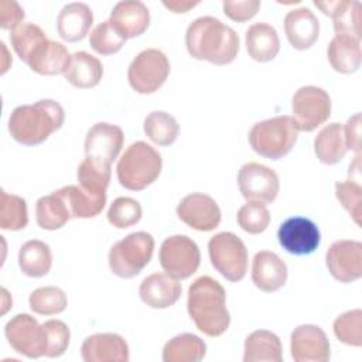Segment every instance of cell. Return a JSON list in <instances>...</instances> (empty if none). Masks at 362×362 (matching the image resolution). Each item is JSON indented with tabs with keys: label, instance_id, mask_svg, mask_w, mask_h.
<instances>
[{
	"label": "cell",
	"instance_id": "obj_19",
	"mask_svg": "<svg viewBox=\"0 0 362 362\" xmlns=\"http://www.w3.org/2000/svg\"><path fill=\"white\" fill-rule=\"evenodd\" d=\"M287 264L270 250H260L255 255L252 263V281L264 291L273 293L281 288L287 281Z\"/></svg>",
	"mask_w": 362,
	"mask_h": 362
},
{
	"label": "cell",
	"instance_id": "obj_5",
	"mask_svg": "<svg viewBox=\"0 0 362 362\" xmlns=\"http://www.w3.org/2000/svg\"><path fill=\"white\" fill-rule=\"evenodd\" d=\"M297 137V124L294 119L287 115L255 123L247 136L253 151L270 160H279L288 154Z\"/></svg>",
	"mask_w": 362,
	"mask_h": 362
},
{
	"label": "cell",
	"instance_id": "obj_14",
	"mask_svg": "<svg viewBox=\"0 0 362 362\" xmlns=\"http://www.w3.org/2000/svg\"><path fill=\"white\" fill-rule=\"evenodd\" d=\"M280 246L294 256H305L320 246V230L317 225L304 216L287 218L277 230Z\"/></svg>",
	"mask_w": 362,
	"mask_h": 362
},
{
	"label": "cell",
	"instance_id": "obj_20",
	"mask_svg": "<svg viewBox=\"0 0 362 362\" xmlns=\"http://www.w3.org/2000/svg\"><path fill=\"white\" fill-rule=\"evenodd\" d=\"M109 21L124 38L141 35L150 24V11L143 1L124 0L115 4Z\"/></svg>",
	"mask_w": 362,
	"mask_h": 362
},
{
	"label": "cell",
	"instance_id": "obj_44",
	"mask_svg": "<svg viewBox=\"0 0 362 362\" xmlns=\"http://www.w3.org/2000/svg\"><path fill=\"white\" fill-rule=\"evenodd\" d=\"M335 197L339 204L349 212L356 225H361V201L362 187L359 182L348 180L335 182Z\"/></svg>",
	"mask_w": 362,
	"mask_h": 362
},
{
	"label": "cell",
	"instance_id": "obj_41",
	"mask_svg": "<svg viewBox=\"0 0 362 362\" xmlns=\"http://www.w3.org/2000/svg\"><path fill=\"white\" fill-rule=\"evenodd\" d=\"M238 225L250 235H259L264 232L270 223V212L264 204L247 201L242 205L236 215Z\"/></svg>",
	"mask_w": 362,
	"mask_h": 362
},
{
	"label": "cell",
	"instance_id": "obj_40",
	"mask_svg": "<svg viewBox=\"0 0 362 362\" xmlns=\"http://www.w3.org/2000/svg\"><path fill=\"white\" fill-rule=\"evenodd\" d=\"M141 205L130 197L116 198L107 209V221L117 229H126L141 219Z\"/></svg>",
	"mask_w": 362,
	"mask_h": 362
},
{
	"label": "cell",
	"instance_id": "obj_30",
	"mask_svg": "<svg viewBox=\"0 0 362 362\" xmlns=\"http://www.w3.org/2000/svg\"><path fill=\"white\" fill-rule=\"evenodd\" d=\"M328 61L339 74H354L361 66V40L335 35L327 49Z\"/></svg>",
	"mask_w": 362,
	"mask_h": 362
},
{
	"label": "cell",
	"instance_id": "obj_15",
	"mask_svg": "<svg viewBox=\"0 0 362 362\" xmlns=\"http://www.w3.org/2000/svg\"><path fill=\"white\" fill-rule=\"evenodd\" d=\"M325 263L331 276L341 283H351L362 276V243L359 240H337L327 252Z\"/></svg>",
	"mask_w": 362,
	"mask_h": 362
},
{
	"label": "cell",
	"instance_id": "obj_48",
	"mask_svg": "<svg viewBox=\"0 0 362 362\" xmlns=\"http://www.w3.org/2000/svg\"><path fill=\"white\" fill-rule=\"evenodd\" d=\"M345 146L349 150H354L359 154L361 151V113H355L348 119L344 127Z\"/></svg>",
	"mask_w": 362,
	"mask_h": 362
},
{
	"label": "cell",
	"instance_id": "obj_12",
	"mask_svg": "<svg viewBox=\"0 0 362 362\" xmlns=\"http://www.w3.org/2000/svg\"><path fill=\"white\" fill-rule=\"evenodd\" d=\"M238 187L247 201L272 204L280 189L279 175L274 170L259 163H246L238 173Z\"/></svg>",
	"mask_w": 362,
	"mask_h": 362
},
{
	"label": "cell",
	"instance_id": "obj_38",
	"mask_svg": "<svg viewBox=\"0 0 362 362\" xmlns=\"http://www.w3.org/2000/svg\"><path fill=\"white\" fill-rule=\"evenodd\" d=\"M110 167L100 165L89 158H85L78 165V185L93 195H106V188L109 187L110 181Z\"/></svg>",
	"mask_w": 362,
	"mask_h": 362
},
{
	"label": "cell",
	"instance_id": "obj_34",
	"mask_svg": "<svg viewBox=\"0 0 362 362\" xmlns=\"http://www.w3.org/2000/svg\"><path fill=\"white\" fill-rule=\"evenodd\" d=\"M59 191L69 206L72 218H93L102 212L106 204V195H93L79 185H65Z\"/></svg>",
	"mask_w": 362,
	"mask_h": 362
},
{
	"label": "cell",
	"instance_id": "obj_43",
	"mask_svg": "<svg viewBox=\"0 0 362 362\" xmlns=\"http://www.w3.org/2000/svg\"><path fill=\"white\" fill-rule=\"evenodd\" d=\"M124 41L109 20L99 23L89 37L90 47L100 55L116 54L124 45Z\"/></svg>",
	"mask_w": 362,
	"mask_h": 362
},
{
	"label": "cell",
	"instance_id": "obj_47",
	"mask_svg": "<svg viewBox=\"0 0 362 362\" xmlns=\"http://www.w3.org/2000/svg\"><path fill=\"white\" fill-rule=\"evenodd\" d=\"M24 20L23 7L14 0H1L0 1V25L4 30H14L21 25Z\"/></svg>",
	"mask_w": 362,
	"mask_h": 362
},
{
	"label": "cell",
	"instance_id": "obj_10",
	"mask_svg": "<svg viewBox=\"0 0 362 362\" xmlns=\"http://www.w3.org/2000/svg\"><path fill=\"white\" fill-rule=\"evenodd\" d=\"M293 119L298 130L313 132L331 115V98L322 88L301 86L291 100Z\"/></svg>",
	"mask_w": 362,
	"mask_h": 362
},
{
	"label": "cell",
	"instance_id": "obj_29",
	"mask_svg": "<svg viewBox=\"0 0 362 362\" xmlns=\"http://www.w3.org/2000/svg\"><path fill=\"white\" fill-rule=\"evenodd\" d=\"M348 148L345 146L344 127L341 123H329L322 127L314 139V153L317 158L328 165L339 163Z\"/></svg>",
	"mask_w": 362,
	"mask_h": 362
},
{
	"label": "cell",
	"instance_id": "obj_45",
	"mask_svg": "<svg viewBox=\"0 0 362 362\" xmlns=\"http://www.w3.org/2000/svg\"><path fill=\"white\" fill-rule=\"evenodd\" d=\"M47 332V354L48 358H58L65 354L69 345L71 332L68 325L61 320H47L44 324Z\"/></svg>",
	"mask_w": 362,
	"mask_h": 362
},
{
	"label": "cell",
	"instance_id": "obj_35",
	"mask_svg": "<svg viewBox=\"0 0 362 362\" xmlns=\"http://www.w3.org/2000/svg\"><path fill=\"white\" fill-rule=\"evenodd\" d=\"M144 133L153 143L170 146L177 140L180 126L173 115L164 110H154L144 119Z\"/></svg>",
	"mask_w": 362,
	"mask_h": 362
},
{
	"label": "cell",
	"instance_id": "obj_27",
	"mask_svg": "<svg viewBox=\"0 0 362 362\" xmlns=\"http://www.w3.org/2000/svg\"><path fill=\"white\" fill-rule=\"evenodd\" d=\"M65 79L75 88L88 89L96 86L103 76L102 62L86 51H76L71 55Z\"/></svg>",
	"mask_w": 362,
	"mask_h": 362
},
{
	"label": "cell",
	"instance_id": "obj_8",
	"mask_svg": "<svg viewBox=\"0 0 362 362\" xmlns=\"http://www.w3.org/2000/svg\"><path fill=\"white\" fill-rule=\"evenodd\" d=\"M170 61L157 48H147L139 52L129 65L127 81L133 90L141 95L154 93L167 81Z\"/></svg>",
	"mask_w": 362,
	"mask_h": 362
},
{
	"label": "cell",
	"instance_id": "obj_22",
	"mask_svg": "<svg viewBox=\"0 0 362 362\" xmlns=\"http://www.w3.org/2000/svg\"><path fill=\"white\" fill-rule=\"evenodd\" d=\"M284 33L293 48L307 49L318 38L320 21L310 8H294L284 17Z\"/></svg>",
	"mask_w": 362,
	"mask_h": 362
},
{
	"label": "cell",
	"instance_id": "obj_25",
	"mask_svg": "<svg viewBox=\"0 0 362 362\" xmlns=\"http://www.w3.org/2000/svg\"><path fill=\"white\" fill-rule=\"evenodd\" d=\"M249 57L257 62H269L280 51V38L276 28L267 23L252 24L245 34Z\"/></svg>",
	"mask_w": 362,
	"mask_h": 362
},
{
	"label": "cell",
	"instance_id": "obj_2",
	"mask_svg": "<svg viewBox=\"0 0 362 362\" xmlns=\"http://www.w3.org/2000/svg\"><path fill=\"white\" fill-rule=\"evenodd\" d=\"M187 308L197 328L208 337L222 335L230 322L226 293L219 281L201 276L188 288Z\"/></svg>",
	"mask_w": 362,
	"mask_h": 362
},
{
	"label": "cell",
	"instance_id": "obj_33",
	"mask_svg": "<svg viewBox=\"0 0 362 362\" xmlns=\"http://www.w3.org/2000/svg\"><path fill=\"white\" fill-rule=\"evenodd\" d=\"M206 354V344L198 335L182 332L171 338L163 348L164 362H199Z\"/></svg>",
	"mask_w": 362,
	"mask_h": 362
},
{
	"label": "cell",
	"instance_id": "obj_39",
	"mask_svg": "<svg viewBox=\"0 0 362 362\" xmlns=\"http://www.w3.org/2000/svg\"><path fill=\"white\" fill-rule=\"evenodd\" d=\"M30 308L40 315H55L66 308V294L55 286L35 288L28 298Z\"/></svg>",
	"mask_w": 362,
	"mask_h": 362
},
{
	"label": "cell",
	"instance_id": "obj_18",
	"mask_svg": "<svg viewBox=\"0 0 362 362\" xmlns=\"http://www.w3.org/2000/svg\"><path fill=\"white\" fill-rule=\"evenodd\" d=\"M85 362H129V345L115 332H99L88 337L81 346Z\"/></svg>",
	"mask_w": 362,
	"mask_h": 362
},
{
	"label": "cell",
	"instance_id": "obj_16",
	"mask_svg": "<svg viewBox=\"0 0 362 362\" xmlns=\"http://www.w3.org/2000/svg\"><path fill=\"white\" fill-rule=\"evenodd\" d=\"M178 218L199 232L214 230L221 222V209L216 201L202 192L185 195L177 205Z\"/></svg>",
	"mask_w": 362,
	"mask_h": 362
},
{
	"label": "cell",
	"instance_id": "obj_31",
	"mask_svg": "<svg viewBox=\"0 0 362 362\" xmlns=\"http://www.w3.org/2000/svg\"><path fill=\"white\" fill-rule=\"evenodd\" d=\"M72 218L69 206L59 189L41 197L35 204V221L47 230L61 229Z\"/></svg>",
	"mask_w": 362,
	"mask_h": 362
},
{
	"label": "cell",
	"instance_id": "obj_26",
	"mask_svg": "<svg viewBox=\"0 0 362 362\" xmlns=\"http://www.w3.org/2000/svg\"><path fill=\"white\" fill-rule=\"evenodd\" d=\"M71 55L65 45L54 40H45L30 57L27 65L40 75L65 74Z\"/></svg>",
	"mask_w": 362,
	"mask_h": 362
},
{
	"label": "cell",
	"instance_id": "obj_28",
	"mask_svg": "<svg viewBox=\"0 0 362 362\" xmlns=\"http://www.w3.org/2000/svg\"><path fill=\"white\" fill-rule=\"evenodd\" d=\"M283 348L280 338L267 329H256L245 339V362H281Z\"/></svg>",
	"mask_w": 362,
	"mask_h": 362
},
{
	"label": "cell",
	"instance_id": "obj_11",
	"mask_svg": "<svg viewBox=\"0 0 362 362\" xmlns=\"http://www.w3.org/2000/svg\"><path fill=\"white\" fill-rule=\"evenodd\" d=\"M4 334L10 346L30 359H37L47 354L45 328L30 314H17L8 320Z\"/></svg>",
	"mask_w": 362,
	"mask_h": 362
},
{
	"label": "cell",
	"instance_id": "obj_4",
	"mask_svg": "<svg viewBox=\"0 0 362 362\" xmlns=\"http://www.w3.org/2000/svg\"><path fill=\"white\" fill-rule=\"evenodd\" d=\"M161 167L163 158L154 147L141 140L134 141L117 161V180L126 189L141 191L158 178Z\"/></svg>",
	"mask_w": 362,
	"mask_h": 362
},
{
	"label": "cell",
	"instance_id": "obj_24",
	"mask_svg": "<svg viewBox=\"0 0 362 362\" xmlns=\"http://www.w3.org/2000/svg\"><path fill=\"white\" fill-rule=\"evenodd\" d=\"M93 23V14L86 3L74 1L62 7L57 18L59 37L68 42H76L86 37Z\"/></svg>",
	"mask_w": 362,
	"mask_h": 362
},
{
	"label": "cell",
	"instance_id": "obj_49",
	"mask_svg": "<svg viewBox=\"0 0 362 362\" xmlns=\"http://www.w3.org/2000/svg\"><path fill=\"white\" fill-rule=\"evenodd\" d=\"M164 7L171 10L173 13H187L188 10L194 8L195 6L199 4V1H184V0H170V1H163Z\"/></svg>",
	"mask_w": 362,
	"mask_h": 362
},
{
	"label": "cell",
	"instance_id": "obj_1",
	"mask_svg": "<svg viewBox=\"0 0 362 362\" xmlns=\"http://www.w3.org/2000/svg\"><path fill=\"white\" fill-rule=\"evenodd\" d=\"M185 45L195 59L215 65L230 64L239 52V37L233 28L212 16L195 18L187 28Z\"/></svg>",
	"mask_w": 362,
	"mask_h": 362
},
{
	"label": "cell",
	"instance_id": "obj_9",
	"mask_svg": "<svg viewBox=\"0 0 362 362\" xmlns=\"http://www.w3.org/2000/svg\"><path fill=\"white\" fill-rule=\"evenodd\" d=\"M158 260L168 276L184 280L198 270L201 252L198 245L187 235H174L163 240Z\"/></svg>",
	"mask_w": 362,
	"mask_h": 362
},
{
	"label": "cell",
	"instance_id": "obj_42",
	"mask_svg": "<svg viewBox=\"0 0 362 362\" xmlns=\"http://www.w3.org/2000/svg\"><path fill=\"white\" fill-rule=\"evenodd\" d=\"M332 328L341 342L351 346L362 345V311L359 308L338 315Z\"/></svg>",
	"mask_w": 362,
	"mask_h": 362
},
{
	"label": "cell",
	"instance_id": "obj_17",
	"mask_svg": "<svg viewBox=\"0 0 362 362\" xmlns=\"http://www.w3.org/2000/svg\"><path fill=\"white\" fill-rule=\"evenodd\" d=\"M290 351L296 362H325L331 355L327 334L314 324H303L294 328L290 338Z\"/></svg>",
	"mask_w": 362,
	"mask_h": 362
},
{
	"label": "cell",
	"instance_id": "obj_7",
	"mask_svg": "<svg viewBox=\"0 0 362 362\" xmlns=\"http://www.w3.org/2000/svg\"><path fill=\"white\" fill-rule=\"evenodd\" d=\"M211 263L229 281H240L247 272V249L232 232H219L208 242Z\"/></svg>",
	"mask_w": 362,
	"mask_h": 362
},
{
	"label": "cell",
	"instance_id": "obj_13",
	"mask_svg": "<svg viewBox=\"0 0 362 362\" xmlns=\"http://www.w3.org/2000/svg\"><path fill=\"white\" fill-rule=\"evenodd\" d=\"M123 130L106 122L93 124L85 137L86 158L96 164L110 167L123 147Z\"/></svg>",
	"mask_w": 362,
	"mask_h": 362
},
{
	"label": "cell",
	"instance_id": "obj_3",
	"mask_svg": "<svg viewBox=\"0 0 362 362\" xmlns=\"http://www.w3.org/2000/svg\"><path fill=\"white\" fill-rule=\"evenodd\" d=\"M65 120L64 107L54 99L17 106L8 117L11 137L24 146H37L59 130Z\"/></svg>",
	"mask_w": 362,
	"mask_h": 362
},
{
	"label": "cell",
	"instance_id": "obj_37",
	"mask_svg": "<svg viewBox=\"0 0 362 362\" xmlns=\"http://www.w3.org/2000/svg\"><path fill=\"white\" fill-rule=\"evenodd\" d=\"M47 38L42 28L34 23H23L10 33V42L16 54L23 62H28L33 52Z\"/></svg>",
	"mask_w": 362,
	"mask_h": 362
},
{
	"label": "cell",
	"instance_id": "obj_32",
	"mask_svg": "<svg viewBox=\"0 0 362 362\" xmlns=\"http://www.w3.org/2000/svg\"><path fill=\"white\" fill-rule=\"evenodd\" d=\"M18 266L28 277H42L52 266V253L49 246L38 239L27 240L18 252Z\"/></svg>",
	"mask_w": 362,
	"mask_h": 362
},
{
	"label": "cell",
	"instance_id": "obj_46",
	"mask_svg": "<svg viewBox=\"0 0 362 362\" xmlns=\"http://www.w3.org/2000/svg\"><path fill=\"white\" fill-rule=\"evenodd\" d=\"M223 13L233 21L243 23L256 16L260 8L259 0H238V1H223Z\"/></svg>",
	"mask_w": 362,
	"mask_h": 362
},
{
	"label": "cell",
	"instance_id": "obj_21",
	"mask_svg": "<svg viewBox=\"0 0 362 362\" xmlns=\"http://www.w3.org/2000/svg\"><path fill=\"white\" fill-rule=\"evenodd\" d=\"M181 283L167 273H153L147 276L139 288L140 298L151 308H168L181 296Z\"/></svg>",
	"mask_w": 362,
	"mask_h": 362
},
{
	"label": "cell",
	"instance_id": "obj_23",
	"mask_svg": "<svg viewBox=\"0 0 362 362\" xmlns=\"http://www.w3.org/2000/svg\"><path fill=\"white\" fill-rule=\"evenodd\" d=\"M325 16L332 18L335 35L361 40V3L356 0L344 1H314Z\"/></svg>",
	"mask_w": 362,
	"mask_h": 362
},
{
	"label": "cell",
	"instance_id": "obj_36",
	"mask_svg": "<svg viewBox=\"0 0 362 362\" xmlns=\"http://www.w3.org/2000/svg\"><path fill=\"white\" fill-rule=\"evenodd\" d=\"M28 223L27 202L24 198L0 191V228L4 230H20Z\"/></svg>",
	"mask_w": 362,
	"mask_h": 362
},
{
	"label": "cell",
	"instance_id": "obj_6",
	"mask_svg": "<svg viewBox=\"0 0 362 362\" xmlns=\"http://www.w3.org/2000/svg\"><path fill=\"white\" fill-rule=\"evenodd\" d=\"M154 239L150 233L139 230L116 242L109 250V267L122 279L137 276L151 260Z\"/></svg>",
	"mask_w": 362,
	"mask_h": 362
}]
</instances>
